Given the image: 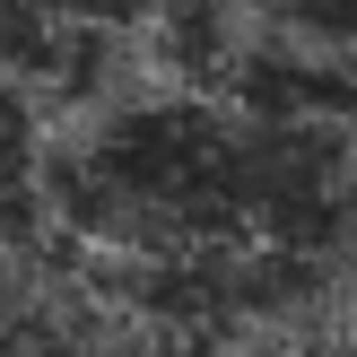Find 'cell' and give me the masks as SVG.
Here are the masks:
<instances>
[{"mask_svg":"<svg viewBox=\"0 0 357 357\" xmlns=\"http://www.w3.org/2000/svg\"><path fill=\"white\" fill-rule=\"evenodd\" d=\"M0 357H192V340L96 279L52 296H0Z\"/></svg>","mask_w":357,"mask_h":357,"instance_id":"1","label":"cell"},{"mask_svg":"<svg viewBox=\"0 0 357 357\" xmlns=\"http://www.w3.org/2000/svg\"><path fill=\"white\" fill-rule=\"evenodd\" d=\"M44 218V166H35V122L26 96L0 79V261L17 253V236Z\"/></svg>","mask_w":357,"mask_h":357,"instance_id":"2","label":"cell"},{"mask_svg":"<svg viewBox=\"0 0 357 357\" xmlns=\"http://www.w3.org/2000/svg\"><path fill=\"white\" fill-rule=\"evenodd\" d=\"M253 9H261L271 35L314 44V52H331V61L357 70V0H253Z\"/></svg>","mask_w":357,"mask_h":357,"instance_id":"3","label":"cell"},{"mask_svg":"<svg viewBox=\"0 0 357 357\" xmlns=\"http://www.w3.org/2000/svg\"><path fill=\"white\" fill-rule=\"evenodd\" d=\"M44 9L70 17V26H87V35H157V26H174L192 0H44Z\"/></svg>","mask_w":357,"mask_h":357,"instance_id":"4","label":"cell"}]
</instances>
